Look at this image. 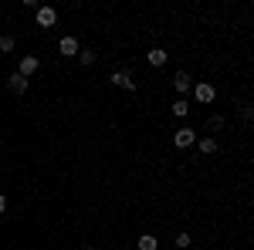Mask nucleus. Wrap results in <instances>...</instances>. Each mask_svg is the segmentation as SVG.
<instances>
[{
  "mask_svg": "<svg viewBox=\"0 0 254 250\" xmlns=\"http://www.w3.org/2000/svg\"><path fill=\"white\" fill-rule=\"evenodd\" d=\"M193 98L200 101V105H210L217 98V88L210 85V81H193Z\"/></svg>",
  "mask_w": 254,
  "mask_h": 250,
  "instance_id": "nucleus-1",
  "label": "nucleus"
},
{
  "mask_svg": "<svg viewBox=\"0 0 254 250\" xmlns=\"http://www.w3.org/2000/svg\"><path fill=\"white\" fill-rule=\"evenodd\" d=\"M196 142V129H190V125H180L173 132V146L176 149H187V146H193Z\"/></svg>",
  "mask_w": 254,
  "mask_h": 250,
  "instance_id": "nucleus-2",
  "label": "nucleus"
},
{
  "mask_svg": "<svg viewBox=\"0 0 254 250\" xmlns=\"http://www.w3.org/2000/svg\"><path fill=\"white\" fill-rule=\"evenodd\" d=\"M170 88H173L176 95L183 98V95H187V92H190V88H193V78L187 75V71H176V75L170 78Z\"/></svg>",
  "mask_w": 254,
  "mask_h": 250,
  "instance_id": "nucleus-3",
  "label": "nucleus"
},
{
  "mask_svg": "<svg viewBox=\"0 0 254 250\" xmlns=\"http://www.w3.org/2000/svg\"><path fill=\"white\" fill-rule=\"evenodd\" d=\"M34 17H38V27H44V31H51V27L58 24V14H55L51 7H38V10H34Z\"/></svg>",
  "mask_w": 254,
  "mask_h": 250,
  "instance_id": "nucleus-4",
  "label": "nucleus"
},
{
  "mask_svg": "<svg viewBox=\"0 0 254 250\" xmlns=\"http://www.w3.org/2000/svg\"><path fill=\"white\" fill-rule=\"evenodd\" d=\"M38 68H41V58H38V54H24V58H20L17 75H20V78H31L34 71H38Z\"/></svg>",
  "mask_w": 254,
  "mask_h": 250,
  "instance_id": "nucleus-5",
  "label": "nucleus"
},
{
  "mask_svg": "<svg viewBox=\"0 0 254 250\" xmlns=\"http://www.w3.org/2000/svg\"><path fill=\"white\" fill-rule=\"evenodd\" d=\"M58 51H61V58H78L81 44L71 38V34H68V38H61V41H58Z\"/></svg>",
  "mask_w": 254,
  "mask_h": 250,
  "instance_id": "nucleus-6",
  "label": "nucleus"
},
{
  "mask_svg": "<svg viewBox=\"0 0 254 250\" xmlns=\"http://www.w3.org/2000/svg\"><path fill=\"white\" fill-rule=\"evenodd\" d=\"M112 85H116V88H126V92H136V88H139L129 71H116V75H112Z\"/></svg>",
  "mask_w": 254,
  "mask_h": 250,
  "instance_id": "nucleus-7",
  "label": "nucleus"
},
{
  "mask_svg": "<svg viewBox=\"0 0 254 250\" xmlns=\"http://www.w3.org/2000/svg\"><path fill=\"white\" fill-rule=\"evenodd\" d=\"M166 58H170V54H166L163 48H149V51H146V61H149L153 68H163V64H166Z\"/></svg>",
  "mask_w": 254,
  "mask_h": 250,
  "instance_id": "nucleus-8",
  "label": "nucleus"
},
{
  "mask_svg": "<svg viewBox=\"0 0 254 250\" xmlns=\"http://www.w3.org/2000/svg\"><path fill=\"white\" fill-rule=\"evenodd\" d=\"M170 115H176V118H187V115H190V101H187V98H176L173 105H170Z\"/></svg>",
  "mask_w": 254,
  "mask_h": 250,
  "instance_id": "nucleus-9",
  "label": "nucleus"
},
{
  "mask_svg": "<svg viewBox=\"0 0 254 250\" xmlns=\"http://www.w3.org/2000/svg\"><path fill=\"white\" fill-rule=\"evenodd\" d=\"M196 149H200L203 159H207V155H214L217 152V139H210V135H207V139H196Z\"/></svg>",
  "mask_w": 254,
  "mask_h": 250,
  "instance_id": "nucleus-10",
  "label": "nucleus"
},
{
  "mask_svg": "<svg viewBox=\"0 0 254 250\" xmlns=\"http://www.w3.org/2000/svg\"><path fill=\"white\" fill-rule=\"evenodd\" d=\"M7 88H10L14 95H24V92H27V78H20V75H10V78H7Z\"/></svg>",
  "mask_w": 254,
  "mask_h": 250,
  "instance_id": "nucleus-11",
  "label": "nucleus"
},
{
  "mask_svg": "<svg viewBox=\"0 0 254 250\" xmlns=\"http://www.w3.org/2000/svg\"><path fill=\"white\" fill-rule=\"evenodd\" d=\"M136 247L139 250H159V240H156V233H142L136 240Z\"/></svg>",
  "mask_w": 254,
  "mask_h": 250,
  "instance_id": "nucleus-12",
  "label": "nucleus"
},
{
  "mask_svg": "<svg viewBox=\"0 0 254 250\" xmlns=\"http://www.w3.org/2000/svg\"><path fill=\"white\" fill-rule=\"evenodd\" d=\"M78 61H81V68H92V64H95V51H92V48L78 51Z\"/></svg>",
  "mask_w": 254,
  "mask_h": 250,
  "instance_id": "nucleus-13",
  "label": "nucleus"
},
{
  "mask_svg": "<svg viewBox=\"0 0 254 250\" xmlns=\"http://www.w3.org/2000/svg\"><path fill=\"white\" fill-rule=\"evenodd\" d=\"M224 125H227L224 115H210V118H207V129H210V132H224Z\"/></svg>",
  "mask_w": 254,
  "mask_h": 250,
  "instance_id": "nucleus-14",
  "label": "nucleus"
},
{
  "mask_svg": "<svg viewBox=\"0 0 254 250\" xmlns=\"http://www.w3.org/2000/svg\"><path fill=\"white\" fill-rule=\"evenodd\" d=\"M14 44H17V41L10 38V34H3V38H0V51H3V54H10V51H14Z\"/></svg>",
  "mask_w": 254,
  "mask_h": 250,
  "instance_id": "nucleus-15",
  "label": "nucleus"
},
{
  "mask_svg": "<svg viewBox=\"0 0 254 250\" xmlns=\"http://www.w3.org/2000/svg\"><path fill=\"white\" fill-rule=\"evenodd\" d=\"M190 244H193V240H190V233H176V247H180V250H187Z\"/></svg>",
  "mask_w": 254,
  "mask_h": 250,
  "instance_id": "nucleus-16",
  "label": "nucleus"
},
{
  "mask_svg": "<svg viewBox=\"0 0 254 250\" xmlns=\"http://www.w3.org/2000/svg\"><path fill=\"white\" fill-rule=\"evenodd\" d=\"M3 210H7V200H3V193H0V216H3Z\"/></svg>",
  "mask_w": 254,
  "mask_h": 250,
  "instance_id": "nucleus-17",
  "label": "nucleus"
},
{
  "mask_svg": "<svg viewBox=\"0 0 254 250\" xmlns=\"http://www.w3.org/2000/svg\"><path fill=\"white\" fill-rule=\"evenodd\" d=\"M85 250H98V247H85Z\"/></svg>",
  "mask_w": 254,
  "mask_h": 250,
  "instance_id": "nucleus-18",
  "label": "nucleus"
}]
</instances>
